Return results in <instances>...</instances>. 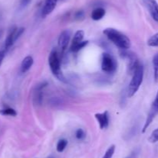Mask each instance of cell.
Returning a JSON list of instances; mask_svg holds the SVG:
<instances>
[{"mask_svg": "<svg viewBox=\"0 0 158 158\" xmlns=\"http://www.w3.org/2000/svg\"><path fill=\"white\" fill-rule=\"evenodd\" d=\"M103 34L114 44L121 50H127L131 47V42L129 37L118 29L114 28H106L103 31Z\"/></svg>", "mask_w": 158, "mask_h": 158, "instance_id": "cell-1", "label": "cell"}, {"mask_svg": "<svg viewBox=\"0 0 158 158\" xmlns=\"http://www.w3.org/2000/svg\"><path fill=\"white\" fill-rule=\"evenodd\" d=\"M143 74H144V68L142 63H140L134 74H132V79L128 87V97H133L138 91L143 82Z\"/></svg>", "mask_w": 158, "mask_h": 158, "instance_id": "cell-2", "label": "cell"}, {"mask_svg": "<svg viewBox=\"0 0 158 158\" xmlns=\"http://www.w3.org/2000/svg\"><path fill=\"white\" fill-rule=\"evenodd\" d=\"M49 65L52 74L60 81L65 82V77L61 71V62H60V57L58 51L53 49L50 52L49 56Z\"/></svg>", "mask_w": 158, "mask_h": 158, "instance_id": "cell-3", "label": "cell"}, {"mask_svg": "<svg viewBox=\"0 0 158 158\" xmlns=\"http://www.w3.org/2000/svg\"><path fill=\"white\" fill-rule=\"evenodd\" d=\"M117 64L114 57L108 53H103L102 55V71L107 74H113L117 70Z\"/></svg>", "mask_w": 158, "mask_h": 158, "instance_id": "cell-4", "label": "cell"}, {"mask_svg": "<svg viewBox=\"0 0 158 158\" xmlns=\"http://www.w3.org/2000/svg\"><path fill=\"white\" fill-rule=\"evenodd\" d=\"M157 115H158V91L157 92V94H156L155 99H154V102H153L152 105H151V109H150L149 113H148L146 121H145L144 125H143V129H142V133H145V132H146L147 129L150 126L151 122H153L154 118H155Z\"/></svg>", "mask_w": 158, "mask_h": 158, "instance_id": "cell-5", "label": "cell"}, {"mask_svg": "<svg viewBox=\"0 0 158 158\" xmlns=\"http://www.w3.org/2000/svg\"><path fill=\"white\" fill-rule=\"evenodd\" d=\"M143 2L151 17L155 22L158 23V3L156 0H143Z\"/></svg>", "mask_w": 158, "mask_h": 158, "instance_id": "cell-6", "label": "cell"}, {"mask_svg": "<svg viewBox=\"0 0 158 158\" xmlns=\"http://www.w3.org/2000/svg\"><path fill=\"white\" fill-rule=\"evenodd\" d=\"M71 33L69 30L66 29V30L63 31L60 33V37L58 39V46L59 48L61 50V52L63 53L67 48L68 44H69V40H70Z\"/></svg>", "mask_w": 158, "mask_h": 158, "instance_id": "cell-7", "label": "cell"}, {"mask_svg": "<svg viewBox=\"0 0 158 158\" xmlns=\"http://www.w3.org/2000/svg\"><path fill=\"white\" fill-rule=\"evenodd\" d=\"M95 118L97 119L99 125H100V128L101 129L107 128L110 121L109 114H108L107 111H105L103 113H97L95 115Z\"/></svg>", "mask_w": 158, "mask_h": 158, "instance_id": "cell-8", "label": "cell"}, {"mask_svg": "<svg viewBox=\"0 0 158 158\" xmlns=\"http://www.w3.org/2000/svg\"><path fill=\"white\" fill-rule=\"evenodd\" d=\"M58 0H45L44 6L42 9V15L43 17L50 14L56 8Z\"/></svg>", "mask_w": 158, "mask_h": 158, "instance_id": "cell-9", "label": "cell"}, {"mask_svg": "<svg viewBox=\"0 0 158 158\" xmlns=\"http://www.w3.org/2000/svg\"><path fill=\"white\" fill-rule=\"evenodd\" d=\"M83 37H84V31L81 30H77V32L75 33L73 36V38L72 43H71L70 46V50L72 52H73V50H75V48L83 41Z\"/></svg>", "mask_w": 158, "mask_h": 158, "instance_id": "cell-10", "label": "cell"}, {"mask_svg": "<svg viewBox=\"0 0 158 158\" xmlns=\"http://www.w3.org/2000/svg\"><path fill=\"white\" fill-rule=\"evenodd\" d=\"M17 28L15 26L12 27V29L9 30V33H8L7 37L6 39V41H5V50H7L8 49L11 47V46L13 45V43H15V31H16Z\"/></svg>", "mask_w": 158, "mask_h": 158, "instance_id": "cell-11", "label": "cell"}, {"mask_svg": "<svg viewBox=\"0 0 158 158\" xmlns=\"http://www.w3.org/2000/svg\"><path fill=\"white\" fill-rule=\"evenodd\" d=\"M32 64H33V58L31 56H26L21 63V67H20L21 72L26 73V71H28L30 69Z\"/></svg>", "mask_w": 158, "mask_h": 158, "instance_id": "cell-12", "label": "cell"}, {"mask_svg": "<svg viewBox=\"0 0 158 158\" xmlns=\"http://www.w3.org/2000/svg\"><path fill=\"white\" fill-rule=\"evenodd\" d=\"M105 14H106V11L103 8L98 7L96 8L95 9L92 11V13H91V18L94 20H100L101 19H103L104 17Z\"/></svg>", "mask_w": 158, "mask_h": 158, "instance_id": "cell-13", "label": "cell"}, {"mask_svg": "<svg viewBox=\"0 0 158 158\" xmlns=\"http://www.w3.org/2000/svg\"><path fill=\"white\" fill-rule=\"evenodd\" d=\"M153 67H154V77L156 82L158 81V53L153 57Z\"/></svg>", "mask_w": 158, "mask_h": 158, "instance_id": "cell-14", "label": "cell"}, {"mask_svg": "<svg viewBox=\"0 0 158 158\" xmlns=\"http://www.w3.org/2000/svg\"><path fill=\"white\" fill-rule=\"evenodd\" d=\"M0 114L2 116H16L17 112L14 108L10 107H6V108L0 109Z\"/></svg>", "mask_w": 158, "mask_h": 158, "instance_id": "cell-15", "label": "cell"}, {"mask_svg": "<svg viewBox=\"0 0 158 158\" xmlns=\"http://www.w3.org/2000/svg\"><path fill=\"white\" fill-rule=\"evenodd\" d=\"M68 142L66 139H61L58 141L56 145V150L59 152V153H61L63 150L66 149V146H67Z\"/></svg>", "mask_w": 158, "mask_h": 158, "instance_id": "cell-16", "label": "cell"}, {"mask_svg": "<svg viewBox=\"0 0 158 158\" xmlns=\"http://www.w3.org/2000/svg\"><path fill=\"white\" fill-rule=\"evenodd\" d=\"M148 45L150 46H158V33L150 37L148 40Z\"/></svg>", "mask_w": 158, "mask_h": 158, "instance_id": "cell-17", "label": "cell"}, {"mask_svg": "<svg viewBox=\"0 0 158 158\" xmlns=\"http://www.w3.org/2000/svg\"><path fill=\"white\" fill-rule=\"evenodd\" d=\"M116 147L115 145H111L109 148L106 150V153L103 155V158H112L114 154V152H115Z\"/></svg>", "mask_w": 158, "mask_h": 158, "instance_id": "cell-18", "label": "cell"}, {"mask_svg": "<svg viewBox=\"0 0 158 158\" xmlns=\"http://www.w3.org/2000/svg\"><path fill=\"white\" fill-rule=\"evenodd\" d=\"M149 141L152 143L158 142V128L152 132V133H151L149 137Z\"/></svg>", "mask_w": 158, "mask_h": 158, "instance_id": "cell-19", "label": "cell"}, {"mask_svg": "<svg viewBox=\"0 0 158 158\" xmlns=\"http://www.w3.org/2000/svg\"><path fill=\"white\" fill-rule=\"evenodd\" d=\"M76 137L79 140L84 139L85 137H86V133H85L84 130L82 129H78L76 132Z\"/></svg>", "mask_w": 158, "mask_h": 158, "instance_id": "cell-20", "label": "cell"}, {"mask_svg": "<svg viewBox=\"0 0 158 158\" xmlns=\"http://www.w3.org/2000/svg\"><path fill=\"white\" fill-rule=\"evenodd\" d=\"M87 44H88V40H86V41H83H83H82L81 43H80V44H79L78 46L75 48V50H73V53L78 52L79 50H82L83 48H84Z\"/></svg>", "mask_w": 158, "mask_h": 158, "instance_id": "cell-21", "label": "cell"}, {"mask_svg": "<svg viewBox=\"0 0 158 158\" xmlns=\"http://www.w3.org/2000/svg\"><path fill=\"white\" fill-rule=\"evenodd\" d=\"M25 31V28L23 27H20V28H17L16 31H15V40L16 41L20 37V36L24 33Z\"/></svg>", "mask_w": 158, "mask_h": 158, "instance_id": "cell-22", "label": "cell"}, {"mask_svg": "<svg viewBox=\"0 0 158 158\" xmlns=\"http://www.w3.org/2000/svg\"><path fill=\"white\" fill-rule=\"evenodd\" d=\"M85 13L83 10H79L77 11L75 13V19L77 20H81L84 18Z\"/></svg>", "mask_w": 158, "mask_h": 158, "instance_id": "cell-23", "label": "cell"}, {"mask_svg": "<svg viewBox=\"0 0 158 158\" xmlns=\"http://www.w3.org/2000/svg\"><path fill=\"white\" fill-rule=\"evenodd\" d=\"M31 1H32V0H20V2H19L20 7H21L22 9H23V8H26V6H27L31 2Z\"/></svg>", "mask_w": 158, "mask_h": 158, "instance_id": "cell-24", "label": "cell"}, {"mask_svg": "<svg viewBox=\"0 0 158 158\" xmlns=\"http://www.w3.org/2000/svg\"><path fill=\"white\" fill-rule=\"evenodd\" d=\"M5 56H6V50H0V66H1L2 60L4 59Z\"/></svg>", "mask_w": 158, "mask_h": 158, "instance_id": "cell-25", "label": "cell"}, {"mask_svg": "<svg viewBox=\"0 0 158 158\" xmlns=\"http://www.w3.org/2000/svg\"><path fill=\"white\" fill-rule=\"evenodd\" d=\"M2 33H3V31L2 30V29H0V38H1L2 36Z\"/></svg>", "mask_w": 158, "mask_h": 158, "instance_id": "cell-26", "label": "cell"}, {"mask_svg": "<svg viewBox=\"0 0 158 158\" xmlns=\"http://www.w3.org/2000/svg\"><path fill=\"white\" fill-rule=\"evenodd\" d=\"M127 158H135V157H134V155L132 154V155H131V156H128V157H127Z\"/></svg>", "mask_w": 158, "mask_h": 158, "instance_id": "cell-27", "label": "cell"}]
</instances>
